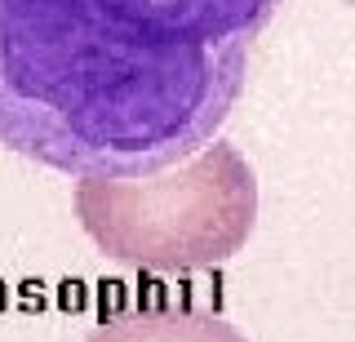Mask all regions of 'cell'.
<instances>
[{
	"label": "cell",
	"instance_id": "1",
	"mask_svg": "<svg viewBox=\"0 0 355 342\" xmlns=\"http://www.w3.org/2000/svg\"><path fill=\"white\" fill-rule=\"evenodd\" d=\"M284 0H0V147L147 178L218 138Z\"/></svg>",
	"mask_w": 355,
	"mask_h": 342
},
{
	"label": "cell",
	"instance_id": "2",
	"mask_svg": "<svg viewBox=\"0 0 355 342\" xmlns=\"http://www.w3.org/2000/svg\"><path fill=\"white\" fill-rule=\"evenodd\" d=\"M85 236L142 271H200L236 258L258 223V178L240 147L214 138L147 178H76Z\"/></svg>",
	"mask_w": 355,
	"mask_h": 342
},
{
	"label": "cell",
	"instance_id": "3",
	"mask_svg": "<svg viewBox=\"0 0 355 342\" xmlns=\"http://www.w3.org/2000/svg\"><path fill=\"white\" fill-rule=\"evenodd\" d=\"M85 342H249L227 316L205 307L173 302H138L98 320Z\"/></svg>",
	"mask_w": 355,
	"mask_h": 342
}]
</instances>
